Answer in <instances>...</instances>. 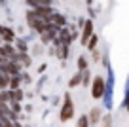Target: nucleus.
Here are the masks:
<instances>
[{
    "label": "nucleus",
    "mask_w": 129,
    "mask_h": 127,
    "mask_svg": "<svg viewBox=\"0 0 129 127\" xmlns=\"http://www.w3.org/2000/svg\"><path fill=\"white\" fill-rule=\"evenodd\" d=\"M0 36H2V38H4V42H8V44H12L13 40H15L13 30H12V28H6V27H4V30H2V34H0Z\"/></svg>",
    "instance_id": "9"
},
{
    "label": "nucleus",
    "mask_w": 129,
    "mask_h": 127,
    "mask_svg": "<svg viewBox=\"0 0 129 127\" xmlns=\"http://www.w3.org/2000/svg\"><path fill=\"white\" fill-rule=\"evenodd\" d=\"M0 55L6 57V59H12V57L15 55V49H13V46L8 44V42H6L4 46H0Z\"/></svg>",
    "instance_id": "7"
},
{
    "label": "nucleus",
    "mask_w": 129,
    "mask_h": 127,
    "mask_svg": "<svg viewBox=\"0 0 129 127\" xmlns=\"http://www.w3.org/2000/svg\"><path fill=\"white\" fill-rule=\"evenodd\" d=\"M76 127H89V119H87V116H80L78 118V123H76Z\"/></svg>",
    "instance_id": "18"
},
{
    "label": "nucleus",
    "mask_w": 129,
    "mask_h": 127,
    "mask_svg": "<svg viewBox=\"0 0 129 127\" xmlns=\"http://www.w3.org/2000/svg\"><path fill=\"white\" fill-rule=\"evenodd\" d=\"M125 106H127V112H129V95H127V101H125Z\"/></svg>",
    "instance_id": "23"
},
{
    "label": "nucleus",
    "mask_w": 129,
    "mask_h": 127,
    "mask_svg": "<svg viewBox=\"0 0 129 127\" xmlns=\"http://www.w3.org/2000/svg\"><path fill=\"white\" fill-rule=\"evenodd\" d=\"M27 25L32 28V30H36L38 34H42V32L46 30V23L34 13V10H28L27 12Z\"/></svg>",
    "instance_id": "2"
},
{
    "label": "nucleus",
    "mask_w": 129,
    "mask_h": 127,
    "mask_svg": "<svg viewBox=\"0 0 129 127\" xmlns=\"http://www.w3.org/2000/svg\"><path fill=\"white\" fill-rule=\"evenodd\" d=\"M57 48H55V55H57V59H61V61H64L67 57H69V51H70V46H64V44H55Z\"/></svg>",
    "instance_id": "6"
},
{
    "label": "nucleus",
    "mask_w": 129,
    "mask_h": 127,
    "mask_svg": "<svg viewBox=\"0 0 129 127\" xmlns=\"http://www.w3.org/2000/svg\"><path fill=\"white\" fill-rule=\"evenodd\" d=\"M85 46H87V49H89V51L97 49V46H99V38H97L95 34H91V36H89V40H87V44H85Z\"/></svg>",
    "instance_id": "13"
},
{
    "label": "nucleus",
    "mask_w": 129,
    "mask_h": 127,
    "mask_svg": "<svg viewBox=\"0 0 129 127\" xmlns=\"http://www.w3.org/2000/svg\"><path fill=\"white\" fill-rule=\"evenodd\" d=\"M101 118H103V110L101 106H93L91 112H89L87 119H89V125H97V123H101Z\"/></svg>",
    "instance_id": "5"
},
{
    "label": "nucleus",
    "mask_w": 129,
    "mask_h": 127,
    "mask_svg": "<svg viewBox=\"0 0 129 127\" xmlns=\"http://www.w3.org/2000/svg\"><path fill=\"white\" fill-rule=\"evenodd\" d=\"M93 61H101V51H99V48H97V49H93Z\"/></svg>",
    "instance_id": "20"
},
{
    "label": "nucleus",
    "mask_w": 129,
    "mask_h": 127,
    "mask_svg": "<svg viewBox=\"0 0 129 127\" xmlns=\"http://www.w3.org/2000/svg\"><path fill=\"white\" fill-rule=\"evenodd\" d=\"M87 63H89V61L85 59L84 55H80V57H78V70H85V68H87Z\"/></svg>",
    "instance_id": "17"
},
{
    "label": "nucleus",
    "mask_w": 129,
    "mask_h": 127,
    "mask_svg": "<svg viewBox=\"0 0 129 127\" xmlns=\"http://www.w3.org/2000/svg\"><path fill=\"white\" fill-rule=\"evenodd\" d=\"M89 82H91V72H89V68H85V70H82V83L89 85Z\"/></svg>",
    "instance_id": "15"
},
{
    "label": "nucleus",
    "mask_w": 129,
    "mask_h": 127,
    "mask_svg": "<svg viewBox=\"0 0 129 127\" xmlns=\"http://www.w3.org/2000/svg\"><path fill=\"white\" fill-rule=\"evenodd\" d=\"M103 127H112V118L110 116H106L105 121H103Z\"/></svg>",
    "instance_id": "21"
},
{
    "label": "nucleus",
    "mask_w": 129,
    "mask_h": 127,
    "mask_svg": "<svg viewBox=\"0 0 129 127\" xmlns=\"http://www.w3.org/2000/svg\"><path fill=\"white\" fill-rule=\"evenodd\" d=\"M15 49H17V51H27V42L17 40V42H15Z\"/></svg>",
    "instance_id": "19"
},
{
    "label": "nucleus",
    "mask_w": 129,
    "mask_h": 127,
    "mask_svg": "<svg viewBox=\"0 0 129 127\" xmlns=\"http://www.w3.org/2000/svg\"><path fill=\"white\" fill-rule=\"evenodd\" d=\"M91 34H93V21H91V19H87V21H84V25H82V36H80V44H82V46H85Z\"/></svg>",
    "instance_id": "4"
},
{
    "label": "nucleus",
    "mask_w": 129,
    "mask_h": 127,
    "mask_svg": "<svg viewBox=\"0 0 129 127\" xmlns=\"http://www.w3.org/2000/svg\"><path fill=\"white\" fill-rule=\"evenodd\" d=\"M0 101L2 103H12V89H0Z\"/></svg>",
    "instance_id": "12"
},
{
    "label": "nucleus",
    "mask_w": 129,
    "mask_h": 127,
    "mask_svg": "<svg viewBox=\"0 0 129 127\" xmlns=\"http://www.w3.org/2000/svg\"><path fill=\"white\" fill-rule=\"evenodd\" d=\"M13 127H23V125H21L19 121H13Z\"/></svg>",
    "instance_id": "22"
},
{
    "label": "nucleus",
    "mask_w": 129,
    "mask_h": 127,
    "mask_svg": "<svg viewBox=\"0 0 129 127\" xmlns=\"http://www.w3.org/2000/svg\"><path fill=\"white\" fill-rule=\"evenodd\" d=\"M8 82H10V74L0 72V89H8Z\"/></svg>",
    "instance_id": "14"
},
{
    "label": "nucleus",
    "mask_w": 129,
    "mask_h": 127,
    "mask_svg": "<svg viewBox=\"0 0 129 127\" xmlns=\"http://www.w3.org/2000/svg\"><path fill=\"white\" fill-rule=\"evenodd\" d=\"M21 99H23V91H21L19 87H17V89H12V101L21 103Z\"/></svg>",
    "instance_id": "16"
},
{
    "label": "nucleus",
    "mask_w": 129,
    "mask_h": 127,
    "mask_svg": "<svg viewBox=\"0 0 129 127\" xmlns=\"http://www.w3.org/2000/svg\"><path fill=\"white\" fill-rule=\"evenodd\" d=\"M85 4H87V6H91V4H93V0H87V2H85Z\"/></svg>",
    "instance_id": "24"
},
{
    "label": "nucleus",
    "mask_w": 129,
    "mask_h": 127,
    "mask_svg": "<svg viewBox=\"0 0 129 127\" xmlns=\"http://www.w3.org/2000/svg\"><path fill=\"white\" fill-rule=\"evenodd\" d=\"M19 85H21V76H19V74H13V76H10L8 87H10V89H17Z\"/></svg>",
    "instance_id": "10"
},
{
    "label": "nucleus",
    "mask_w": 129,
    "mask_h": 127,
    "mask_svg": "<svg viewBox=\"0 0 129 127\" xmlns=\"http://www.w3.org/2000/svg\"><path fill=\"white\" fill-rule=\"evenodd\" d=\"M51 21H53V23H55L59 28L67 25V17H64L63 13H55V12H53V13H51Z\"/></svg>",
    "instance_id": "8"
},
{
    "label": "nucleus",
    "mask_w": 129,
    "mask_h": 127,
    "mask_svg": "<svg viewBox=\"0 0 129 127\" xmlns=\"http://www.w3.org/2000/svg\"><path fill=\"white\" fill-rule=\"evenodd\" d=\"M72 116H74V103H72V99H70V95L67 93L64 99H63L61 112H59V119H61V121H69Z\"/></svg>",
    "instance_id": "1"
},
{
    "label": "nucleus",
    "mask_w": 129,
    "mask_h": 127,
    "mask_svg": "<svg viewBox=\"0 0 129 127\" xmlns=\"http://www.w3.org/2000/svg\"><path fill=\"white\" fill-rule=\"evenodd\" d=\"M80 83H82V70H78L76 74L69 80V87H76V85H80Z\"/></svg>",
    "instance_id": "11"
},
{
    "label": "nucleus",
    "mask_w": 129,
    "mask_h": 127,
    "mask_svg": "<svg viewBox=\"0 0 129 127\" xmlns=\"http://www.w3.org/2000/svg\"><path fill=\"white\" fill-rule=\"evenodd\" d=\"M105 89H106L105 78H103V76H95V78H93V85H91V97L99 101L103 95H105Z\"/></svg>",
    "instance_id": "3"
}]
</instances>
